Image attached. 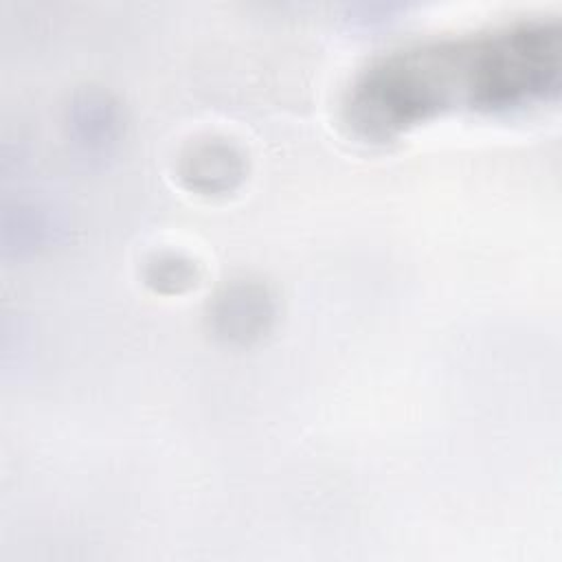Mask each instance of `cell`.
<instances>
[{
  "instance_id": "6da1fadb",
  "label": "cell",
  "mask_w": 562,
  "mask_h": 562,
  "mask_svg": "<svg viewBox=\"0 0 562 562\" xmlns=\"http://www.w3.org/2000/svg\"><path fill=\"white\" fill-rule=\"evenodd\" d=\"M560 57V24L544 18L417 42L375 57L356 75L342 119L367 140H393L454 110L522 112L558 99Z\"/></svg>"
},
{
  "instance_id": "7a4b0ae2",
  "label": "cell",
  "mask_w": 562,
  "mask_h": 562,
  "mask_svg": "<svg viewBox=\"0 0 562 562\" xmlns=\"http://www.w3.org/2000/svg\"><path fill=\"white\" fill-rule=\"evenodd\" d=\"M274 301L257 281H233L209 303V325L228 345H250L272 325Z\"/></svg>"
},
{
  "instance_id": "3957f363",
  "label": "cell",
  "mask_w": 562,
  "mask_h": 562,
  "mask_svg": "<svg viewBox=\"0 0 562 562\" xmlns=\"http://www.w3.org/2000/svg\"><path fill=\"white\" fill-rule=\"evenodd\" d=\"M68 125L75 145L83 154L105 156L121 136V110L110 94L86 90L70 103Z\"/></svg>"
},
{
  "instance_id": "277c9868",
  "label": "cell",
  "mask_w": 562,
  "mask_h": 562,
  "mask_svg": "<svg viewBox=\"0 0 562 562\" xmlns=\"http://www.w3.org/2000/svg\"><path fill=\"white\" fill-rule=\"evenodd\" d=\"M241 154L224 140H204L191 145L180 160V178L200 193H226L244 178Z\"/></svg>"
},
{
  "instance_id": "5b68a950",
  "label": "cell",
  "mask_w": 562,
  "mask_h": 562,
  "mask_svg": "<svg viewBox=\"0 0 562 562\" xmlns=\"http://www.w3.org/2000/svg\"><path fill=\"white\" fill-rule=\"evenodd\" d=\"M147 283L160 292H180L195 283V268L173 252L158 255L147 263Z\"/></svg>"
}]
</instances>
